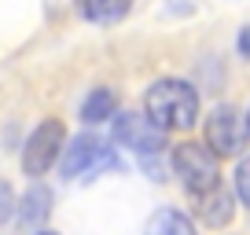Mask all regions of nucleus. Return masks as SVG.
Masks as SVG:
<instances>
[{
	"mask_svg": "<svg viewBox=\"0 0 250 235\" xmlns=\"http://www.w3.org/2000/svg\"><path fill=\"white\" fill-rule=\"evenodd\" d=\"M144 110L166 133H184L199 121V92L180 78H162L147 88Z\"/></svg>",
	"mask_w": 250,
	"mask_h": 235,
	"instance_id": "obj_1",
	"label": "nucleus"
},
{
	"mask_svg": "<svg viewBox=\"0 0 250 235\" xmlns=\"http://www.w3.org/2000/svg\"><path fill=\"white\" fill-rule=\"evenodd\" d=\"M173 173L180 176L188 195H206V191L221 188V176H217V155L210 151V143H177L169 155Z\"/></svg>",
	"mask_w": 250,
	"mask_h": 235,
	"instance_id": "obj_2",
	"label": "nucleus"
},
{
	"mask_svg": "<svg viewBox=\"0 0 250 235\" xmlns=\"http://www.w3.org/2000/svg\"><path fill=\"white\" fill-rule=\"evenodd\" d=\"M118 155L114 147H107L96 136H74L70 147L62 151V176L66 180H85V176H100L103 169H118Z\"/></svg>",
	"mask_w": 250,
	"mask_h": 235,
	"instance_id": "obj_3",
	"label": "nucleus"
},
{
	"mask_svg": "<svg viewBox=\"0 0 250 235\" xmlns=\"http://www.w3.org/2000/svg\"><path fill=\"white\" fill-rule=\"evenodd\" d=\"M62 151H66V129H62V121H59V118L41 121V125L33 129V136L26 140V147H22L26 176H44Z\"/></svg>",
	"mask_w": 250,
	"mask_h": 235,
	"instance_id": "obj_4",
	"label": "nucleus"
},
{
	"mask_svg": "<svg viewBox=\"0 0 250 235\" xmlns=\"http://www.w3.org/2000/svg\"><path fill=\"white\" fill-rule=\"evenodd\" d=\"M114 143H122V147L136 151V155H155V151L166 147V129H158L155 121L147 118V110L144 114H136V110H125V114H114Z\"/></svg>",
	"mask_w": 250,
	"mask_h": 235,
	"instance_id": "obj_5",
	"label": "nucleus"
},
{
	"mask_svg": "<svg viewBox=\"0 0 250 235\" xmlns=\"http://www.w3.org/2000/svg\"><path fill=\"white\" fill-rule=\"evenodd\" d=\"M247 121H243V114L235 107H213V114L206 118V143H210V151L217 158L225 155H235V151L243 147V140H247Z\"/></svg>",
	"mask_w": 250,
	"mask_h": 235,
	"instance_id": "obj_6",
	"label": "nucleus"
},
{
	"mask_svg": "<svg viewBox=\"0 0 250 235\" xmlns=\"http://www.w3.org/2000/svg\"><path fill=\"white\" fill-rule=\"evenodd\" d=\"M48 213H52V191H48L44 184H33V188L26 191L22 206H19V224H22L26 232H41Z\"/></svg>",
	"mask_w": 250,
	"mask_h": 235,
	"instance_id": "obj_7",
	"label": "nucleus"
},
{
	"mask_svg": "<svg viewBox=\"0 0 250 235\" xmlns=\"http://www.w3.org/2000/svg\"><path fill=\"white\" fill-rule=\"evenodd\" d=\"M195 202H199L195 213L210 228H221V224L232 220V195H228L225 188H213V191H206V195H195Z\"/></svg>",
	"mask_w": 250,
	"mask_h": 235,
	"instance_id": "obj_8",
	"label": "nucleus"
},
{
	"mask_svg": "<svg viewBox=\"0 0 250 235\" xmlns=\"http://www.w3.org/2000/svg\"><path fill=\"white\" fill-rule=\"evenodd\" d=\"M133 8V0H78V11L96 26H110V22H122Z\"/></svg>",
	"mask_w": 250,
	"mask_h": 235,
	"instance_id": "obj_9",
	"label": "nucleus"
},
{
	"mask_svg": "<svg viewBox=\"0 0 250 235\" xmlns=\"http://www.w3.org/2000/svg\"><path fill=\"white\" fill-rule=\"evenodd\" d=\"M144 235H195V224H191L188 213H180V210H158L155 217L147 220Z\"/></svg>",
	"mask_w": 250,
	"mask_h": 235,
	"instance_id": "obj_10",
	"label": "nucleus"
},
{
	"mask_svg": "<svg viewBox=\"0 0 250 235\" xmlns=\"http://www.w3.org/2000/svg\"><path fill=\"white\" fill-rule=\"evenodd\" d=\"M118 114V96L110 88H96L88 92V99L81 103V121L85 125H96V121H107V118Z\"/></svg>",
	"mask_w": 250,
	"mask_h": 235,
	"instance_id": "obj_11",
	"label": "nucleus"
},
{
	"mask_svg": "<svg viewBox=\"0 0 250 235\" xmlns=\"http://www.w3.org/2000/svg\"><path fill=\"white\" fill-rule=\"evenodd\" d=\"M235 195L243 198V206L250 210V158H243L235 165Z\"/></svg>",
	"mask_w": 250,
	"mask_h": 235,
	"instance_id": "obj_12",
	"label": "nucleus"
},
{
	"mask_svg": "<svg viewBox=\"0 0 250 235\" xmlns=\"http://www.w3.org/2000/svg\"><path fill=\"white\" fill-rule=\"evenodd\" d=\"M11 210H15V195H11V184L0 180V224L11 217Z\"/></svg>",
	"mask_w": 250,
	"mask_h": 235,
	"instance_id": "obj_13",
	"label": "nucleus"
},
{
	"mask_svg": "<svg viewBox=\"0 0 250 235\" xmlns=\"http://www.w3.org/2000/svg\"><path fill=\"white\" fill-rule=\"evenodd\" d=\"M235 44H239V55H247V59H250V26H243V30H239V40H235Z\"/></svg>",
	"mask_w": 250,
	"mask_h": 235,
	"instance_id": "obj_14",
	"label": "nucleus"
},
{
	"mask_svg": "<svg viewBox=\"0 0 250 235\" xmlns=\"http://www.w3.org/2000/svg\"><path fill=\"white\" fill-rule=\"evenodd\" d=\"M37 235H55V232H37Z\"/></svg>",
	"mask_w": 250,
	"mask_h": 235,
	"instance_id": "obj_15",
	"label": "nucleus"
},
{
	"mask_svg": "<svg viewBox=\"0 0 250 235\" xmlns=\"http://www.w3.org/2000/svg\"><path fill=\"white\" fill-rule=\"evenodd\" d=\"M247 125H250V114H247Z\"/></svg>",
	"mask_w": 250,
	"mask_h": 235,
	"instance_id": "obj_16",
	"label": "nucleus"
}]
</instances>
